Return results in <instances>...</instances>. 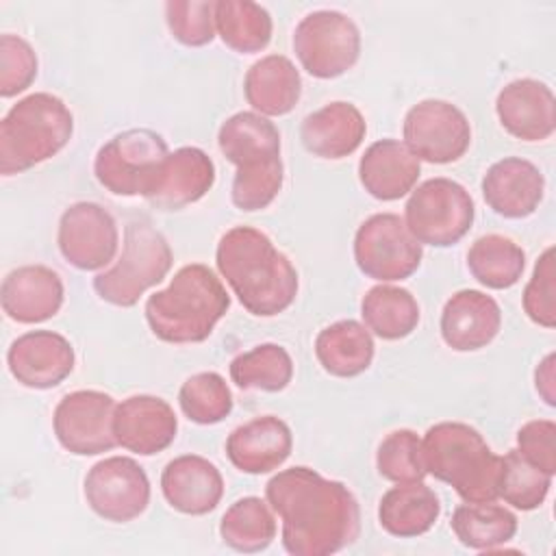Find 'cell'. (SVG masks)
<instances>
[{"label": "cell", "mask_w": 556, "mask_h": 556, "mask_svg": "<svg viewBox=\"0 0 556 556\" xmlns=\"http://www.w3.org/2000/svg\"><path fill=\"white\" fill-rule=\"evenodd\" d=\"M217 143L222 154L237 165L232 204L248 213L267 208L285 178L278 128L254 111H241L219 126Z\"/></svg>", "instance_id": "cell-3"}, {"label": "cell", "mask_w": 556, "mask_h": 556, "mask_svg": "<svg viewBox=\"0 0 556 556\" xmlns=\"http://www.w3.org/2000/svg\"><path fill=\"white\" fill-rule=\"evenodd\" d=\"M215 30L241 54L263 50L271 39V15L252 0H215Z\"/></svg>", "instance_id": "cell-32"}, {"label": "cell", "mask_w": 556, "mask_h": 556, "mask_svg": "<svg viewBox=\"0 0 556 556\" xmlns=\"http://www.w3.org/2000/svg\"><path fill=\"white\" fill-rule=\"evenodd\" d=\"M169 154L165 139L150 128H130L111 137L96 154L93 174L115 195H146Z\"/></svg>", "instance_id": "cell-9"}, {"label": "cell", "mask_w": 556, "mask_h": 556, "mask_svg": "<svg viewBox=\"0 0 556 556\" xmlns=\"http://www.w3.org/2000/svg\"><path fill=\"white\" fill-rule=\"evenodd\" d=\"M178 430L174 408L156 395H130L115 408L113 432L117 445L139 456L167 450Z\"/></svg>", "instance_id": "cell-18"}, {"label": "cell", "mask_w": 556, "mask_h": 556, "mask_svg": "<svg viewBox=\"0 0 556 556\" xmlns=\"http://www.w3.org/2000/svg\"><path fill=\"white\" fill-rule=\"evenodd\" d=\"M554 248H547L541 258L534 265L532 278L523 289V311L526 315L543 326L554 328L556 326V287H554Z\"/></svg>", "instance_id": "cell-41"}, {"label": "cell", "mask_w": 556, "mask_h": 556, "mask_svg": "<svg viewBox=\"0 0 556 556\" xmlns=\"http://www.w3.org/2000/svg\"><path fill=\"white\" fill-rule=\"evenodd\" d=\"M517 452L547 476L556 473V424L532 419L517 432Z\"/></svg>", "instance_id": "cell-42"}, {"label": "cell", "mask_w": 556, "mask_h": 556, "mask_svg": "<svg viewBox=\"0 0 556 556\" xmlns=\"http://www.w3.org/2000/svg\"><path fill=\"white\" fill-rule=\"evenodd\" d=\"M172 261V248L156 228L148 222H130L124 232L122 256L93 278V289L113 306H135L150 287L167 276Z\"/></svg>", "instance_id": "cell-7"}, {"label": "cell", "mask_w": 556, "mask_h": 556, "mask_svg": "<svg viewBox=\"0 0 556 556\" xmlns=\"http://www.w3.org/2000/svg\"><path fill=\"white\" fill-rule=\"evenodd\" d=\"M426 471L450 484L465 502L500 497L502 456L493 454L482 434L460 421H441L421 439Z\"/></svg>", "instance_id": "cell-5"}, {"label": "cell", "mask_w": 556, "mask_h": 556, "mask_svg": "<svg viewBox=\"0 0 556 556\" xmlns=\"http://www.w3.org/2000/svg\"><path fill=\"white\" fill-rule=\"evenodd\" d=\"M291 428L274 417L263 415L235 428L226 439L230 463L243 473H269L278 469L291 454Z\"/></svg>", "instance_id": "cell-24"}, {"label": "cell", "mask_w": 556, "mask_h": 556, "mask_svg": "<svg viewBox=\"0 0 556 556\" xmlns=\"http://www.w3.org/2000/svg\"><path fill=\"white\" fill-rule=\"evenodd\" d=\"M376 467L384 480L395 484L419 482L426 478L424 447L417 432L400 428L389 432L376 452Z\"/></svg>", "instance_id": "cell-38"}, {"label": "cell", "mask_w": 556, "mask_h": 556, "mask_svg": "<svg viewBox=\"0 0 556 556\" xmlns=\"http://www.w3.org/2000/svg\"><path fill=\"white\" fill-rule=\"evenodd\" d=\"M495 113L504 130L521 141H543L556 128V100L552 89L534 78H517L502 87Z\"/></svg>", "instance_id": "cell-19"}, {"label": "cell", "mask_w": 556, "mask_h": 556, "mask_svg": "<svg viewBox=\"0 0 556 556\" xmlns=\"http://www.w3.org/2000/svg\"><path fill=\"white\" fill-rule=\"evenodd\" d=\"M243 93L258 115H287L300 100L302 78L291 59L267 54L245 72Z\"/></svg>", "instance_id": "cell-27"}, {"label": "cell", "mask_w": 556, "mask_h": 556, "mask_svg": "<svg viewBox=\"0 0 556 556\" xmlns=\"http://www.w3.org/2000/svg\"><path fill=\"white\" fill-rule=\"evenodd\" d=\"M165 20L172 37L182 46H206L215 37V0H169Z\"/></svg>", "instance_id": "cell-39"}, {"label": "cell", "mask_w": 556, "mask_h": 556, "mask_svg": "<svg viewBox=\"0 0 556 556\" xmlns=\"http://www.w3.org/2000/svg\"><path fill=\"white\" fill-rule=\"evenodd\" d=\"M219 536L237 552H263L276 539V519L261 497H241L224 513Z\"/></svg>", "instance_id": "cell-34"}, {"label": "cell", "mask_w": 556, "mask_h": 556, "mask_svg": "<svg viewBox=\"0 0 556 556\" xmlns=\"http://www.w3.org/2000/svg\"><path fill=\"white\" fill-rule=\"evenodd\" d=\"M265 495L282 519V547L291 556H330L358 539V502L339 480L291 467L265 484Z\"/></svg>", "instance_id": "cell-1"}, {"label": "cell", "mask_w": 556, "mask_h": 556, "mask_svg": "<svg viewBox=\"0 0 556 556\" xmlns=\"http://www.w3.org/2000/svg\"><path fill=\"white\" fill-rule=\"evenodd\" d=\"M500 304L476 289L456 291L441 311V337L456 352L486 348L500 332Z\"/></svg>", "instance_id": "cell-22"}, {"label": "cell", "mask_w": 556, "mask_h": 556, "mask_svg": "<svg viewBox=\"0 0 556 556\" xmlns=\"http://www.w3.org/2000/svg\"><path fill=\"white\" fill-rule=\"evenodd\" d=\"M293 50L311 76L337 78L358 61L361 33L352 17L341 11H313L295 26Z\"/></svg>", "instance_id": "cell-10"}, {"label": "cell", "mask_w": 556, "mask_h": 556, "mask_svg": "<svg viewBox=\"0 0 556 556\" xmlns=\"http://www.w3.org/2000/svg\"><path fill=\"white\" fill-rule=\"evenodd\" d=\"M471 276L489 289H508L519 282L526 267V252L504 235H484L467 252Z\"/></svg>", "instance_id": "cell-33"}, {"label": "cell", "mask_w": 556, "mask_h": 556, "mask_svg": "<svg viewBox=\"0 0 556 556\" xmlns=\"http://www.w3.org/2000/svg\"><path fill=\"white\" fill-rule=\"evenodd\" d=\"M37 76V54L33 46L17 35L0 37V96L13 98L26 91Z\"/></svg>", "instance_id": "cell-40"}, {"label": "cell", "mask_w": 556, "mask_h": 556, "mask_svg": "<svg viewBox=\"0 0 556 556\" xmlns=\"http://www.w3.org/2000/svg\"><path fill=\"white\" fill-rule=\"evenodd\" d=\"M85 500L98 517L126 523L148 508L150 480L135 458L109 456L87 471Z\"/></svg>", "instance_id": "cell-14"}, {"label": "cell", "mask_w": 556, "mask_h": 556, "mask_svg": "<svg viewBox=\"0 0 556 556\" xmlns=\"http://www.w3.org/2000/svg\"><path fill=\"white\" fill-rule=\"evenodd\" d=\"M419 159L397 139L371 143L358 161V178L365 191L382 202L400 200L417 185Z\"/></svg>", "instance_id": "cell-26"}, {"label": "cell", "mask_w": 556, "mask_h": 556, "mask_svg": "<svg viewBox=\"0 0 556 556\" xmlns=\"http://www.w3.org/2000/svg\"><path fill=\"white\" fill-rule=\"evenodd\" d=\"M230 295L215 271L202 263L180 267L172 282L148 298L146 319L165 343H200L226 315Z\"/></svg>", "instance_id": "cell-4"}, {"label": "cell", "mask_w": 556, "mask_h": 556, "mask_svg": "<svg viewBox=\"0 0 556 556\" xmlns=\"http://www.w3.org/2000/svg\"><path fill=\"white\" fill-rule=\"evenodd\" d=\"M63 258L83 271L106 267L119 245V232L113 215L96 202H76L59 219L56 235Z\"/></svg>", "instance_id": "cell-15"}, {"label": "cell", "mask_w": 556, "mask_h": 556, "mask_svg": "<svg viewBox=\"0 0 556 556\" xmlns=\"http://www.w3.org/2000/svg\"><path fill=\"white\" fill-rule=\"evenodd\" d=\"M404 146L426 163H454L471 143L465 113L445 100H421L404 117Z\"/></svg>", "instance_id": "cell-12"}, {"label": "cell", "mask_w": 556, "mask_h": 556, "mask_svg": "<svg viewBox=\"0 0 556 556\" xmlns=\"http://www.w3.org/2000/svg\"><path fill=\"white\" fill-rule=\"evenodd\" d=\"M367 132L363 113L350 102H330L308 113L300 126L304 148L319 159H345L358 150Z\"/></svg>", "instance_id": "cell-25"}, {"label": "cell", "mask_w": 556, "mask_h": 556, "mask_svg": "<svg viewBox=\"0 0 556 556\" xmlns=\"http://www.w3.org/2000/svg\"><path fill=\"white\" fill-rule=\"evenodd\" d=\"M476 215L469 191L452 178H430L413 189L404 206V224L421 245L447 248L458 243Z\"/></svg>", "instance_id": "cell-8"}, {"label": "cell", "mask_w": 556, "mask_h": 556, "mask_svg": "<svg viewBox=\"0 0 556 556\" xmlns=\"http://www.w3.org/2000/svg\"><path fill=\"white\" fill-rule=\"evenodd\" d=\"M61 276L46 265H24L7 274L0 289L2 311L17 324H39L63 306Z\"/></svg>", "instance_id": "cell-20"}, {"label": "cell", "mask_w": 556, "mask_h": 556, "mask_svg": "<svg viewBox=\"0 0 556 556\" xmlns=\"http://www.w3.org/2000/svg\"><path fill=\"white\" fill-rule=\"evenodd\" d=\"M230 378L243 391L278 393L293 378V361L282 345L261 343L230 361Z\"/></svg>", "instance_id": "cell-35"}, {"label": "cell", "mask_w": 556, "mask_h": 556, "mask_svg": "<svg viewBox=\"0 0 556 556\" xmlns=\"http://www.w3.org/2000/svg\"><path fill=\"white\" fill-rule=\"evenodd\" d=\"M552 486V476L530 465L517 450L502 456L500 497L519 510L539 508Z\"/></svg>", "instance_id": "cell-37"}, {"label": "cell", "mask_w": 556, "mask_h": 556, "mask_svg": "<svg viewBox=\"0 0 556 556\" xmlns=\"http://www.w3.org/2000/svg\"><path fill=\"white\" fill-rule=\"evenodd\" d=\"M450 523L465 547L480 552H493L495 547L506 545L517 532V517L493 502L460 504Z\"/></svg>", "instance_id": "cell-31"}, {"label": "cell", "mask_w": 556, "mask_h": 556, "mask_svg": "<svg viewBox=\"0 0 556 556\" xmlns=\"http://www.w3.org/2000/svg\"><path fill=\"white\" fill-rule=\"evenodd\" d=\"M315 356L330 376L354 378L369 369L374 361V339L363 324L341 319L317 334Z\"/></svg>", "instance_id": "cell-29"}, {"label": "cell", "mask_w": 556, "mask_h": 556, "mask_svg": "<svg viewBox=\"0 0 556 556\" xmlns=\"http://www.w3.org/2000/svg\"><path fill=\"white\" fill-rule=\"evenodd\" d=\"M178 404L189 421L211 426L230 415L232 393L219 374L200 371L182 382L178 391Z\"/></svg>", "instance_id": "cell-36"}, {"label": "cell", "mask_w": 556, "mask_h": 556, "mask_svg": "<svg viewBox=\"0 0 556 556\" xmlns=\"http://www.w3.org/2000/svg\"><path fill=\"white\" fill-rule=\"evenodd\" d=\"M74 132L67 104L46 91L30 93L9 109L0 122V172H26L61 152Z\"/></svg>", "instance_id": "cell-6"}, {"label": "cell", "mask_w": 556, "mask_h": 556, "mask_svg": "<svg viewBox=\"0 0 556 556\" xmlns=\"http://www.w3.org/2000/svg\"><path fill=\"white\" fill-rule=\"evenodd\" d=\"M115 400L109 393L83 389L61 397L52 415V428L63 450L76 456H96L117 445L113 432Z\"/></svg>", "instance_id": "cell-13"}, {"label": "cell", "mask_w": 556, "mask_h": 556, "mask_svg": "<svg viewBox=\"0 0 556 556\" xmlns=\"http://www.w3.org/2000/svg\"><path fill=\"white\" fill-rule=\"evenodd\" d=\"M161 491L167 504L185 515H206L224 495L219 469L204 456L182 454L169 460L161 473Z\"/></svg>", "instance_id": "cell-23"}, {"label": "cell", "mask_w": 556, "mask_h": 556, "mask_svg": "<svg viewBox=\"0 0 556 556\" xmlns=\"http://www.w3.org/2000/svg\"><path fill=\"white\" fill-rule=\"evenodd\" d=\"M213 182L211 156L200 148L185 146L165 156L143 198L159 211H180L204 198Z\"/></svg>", "instance_id": "cell-17"}, {"label": "cell", "mask_w": 556, "mask_h": 556, "mask_svg": "<svg viewBox=\"0 0 556 556\" xmlns=\"http://www.w3.org/2000/svg\"><path fill=\"white\" fill-rule=\"evenodd\" d=\"M215 263L243 308L256 317H274L287 311L298 295L293 263L276 250L265 232L252 226H235L224 232L215 250Z\"/></svg>", "instance_id": "cell-2"}, {"label": "cell", "mask_w": 556, "mask_h": 556, "mask_svg": "<svg viewBox=\"0 0 556 556\" xmlns=\"http://www.w3.org/2000/svg\"><path fill=\"white\" fill-rule=\"evenodd\" d=\"M554 365H556V354H547L536 371H534V387L539 391V395L545 400L547 406H556V376H554Z\"/></svg>", "instance_id": "cell-43"}, {"label": "cell", "mask_w": 556, "mask_h": 556, "mask_svg": "<svg viewBox=\"0 0 556 556\" xmlns=\"http://www.w3.org/2000/svg\"><path fill=\"white\" fill-rule=\"evenodd\" d=\"M365 328L384 341L408 337L419 324V304L408 289L376 285L361 300Z\"/></svg>", "instance_id": "cell-30"}, {"label": "cell", "mask_w": 556, "mask_h": 556, "mask_svg": "<svg viewBox=\"0 0 556 556\" xmlns=\"http://www.w3.org/2000/svg\"><path fill=\"white\" fill-rule=\"evenodd\" d=\"M421 258V243L395 213L367 217L354 235V261L367 278L380 282L404 280L417 271Z\"/></svg>", "instance_id": "cell-11"}, {"label": "cell", "mask_w": 556, "mask_h": 556, "mask_svg": "<svg viewBox=\"0 0 556 556\" xmlns=\"http://www.w3.org/2000/svg\"><path fill=\"white\" fill-rule=\"evenodd\" d=\"M545 191L541 169L519 156H506L493 163L482 178V195L489 208L508 219L532 215Z\"/></svg>", "instance_id": "cell-21"}, {"label": "cell", "mask_w": 556, "mask_h": 556, "mask_svg": "<svg viewBox=\"0 0 556 556\" xmlns=\"http://www.w3.org/2000/svg\"><path fill=\"white\" fill-rule=\"evenodd\" d=\"M72 343L52 330H30L17 337L9 352L7 365L11 376L28 389H52L74 371Z\"/></svg>", "instance_id": "cell-16"}, {"label": "cell", "mask_w": 556, "mask_h": 556, "mask_svg": "<svg viewBox=\"0 0 556 556\" xmlns=\"http://www.w3.org/2000/svg\"><path fill=\"white\" fill-rule=\"evenodd\" d=\"M441 515L439 495L419 482H402L389 489L378 504V521L384 532L400 539L426 534Z\"/></svg>", "instance_id": "cell-28"}]
</instances>
